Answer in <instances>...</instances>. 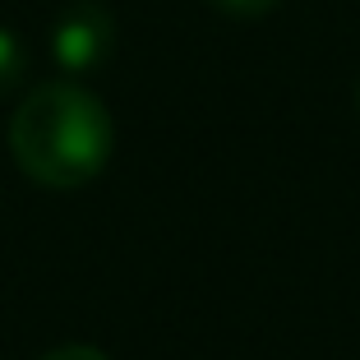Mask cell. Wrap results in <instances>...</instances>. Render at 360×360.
<instances>
[{
  "mask_svg": "<svg viewBox=\"0 0 360 360\" xmlns=\"http://www.w3.org/2000/svg\"><path fill=\"white\" fill-rule=\"evenodd\" d=\"M116 125L88 88L75 79L32 88L10 120V148L23 176L46 190H75L106 171Z\"/></svg>",
  "mask_w": 360,
  "mask_h": 360,
  "instance_id": "6da1fadb",
  "label": "cell"
},
{
  "mask_svg": "<svg viewBox=\"0 0 360 360\" xmlns=\"http://www.w3.org/2000/svg\"><path fill=\"white\" fill-rule=\"evenodd\" d=\"M116 46V19L97 0H75L65 5L60 19L51 23V60L65 75H88L111 56Z\"/></svg>",
  "mask_w": 360,
  "mask_h": 360,
  "instance_id": "7a4b0ae2",
  "label": "cell"
},
{
  "mask_svg": "<svg viewBox=\"0 0 360 360\" xmlns=\"http://www.w3.org/2000/svg\"><path fill=\"white\" fill-rule=\"evenodd\" d=\"M23 79V46L10 28H0V97H10Z\"/></svg>",
  "mask_w": 360,
  "mask_h": 360,
  "instance_id": "3957f363",
  "label": "cell"
},
{
  "mask_svg": "<svg viewBox=\"0 0 360 360\" xmlns=\"http://www.w3.org/2000/svg\"><path fill=\"white\" fill-rule=\"evenodd\" d=\"M217 10H226V14H236V19H255V14H268V10H277L282 0H212Z\"/></svg>",
  "mask_w": 360,
  "mask_h": 360,
  "instance_id": "277c9868",
  "label": "cell"
},
{
  "mask_svg": "<svg viewBox=\"0 0 360 360\" xmlns=\"http://www.w3.org/2000/svg\"><path fill=\"white\" fill-rule=\"evenodd\" d=\"M42 360H111V356L97 351V347H56V351H46Z\"/></svg>",
  "mask_w": 360,
  "mask_h": 360,
  "instance_id": "5b68a950",
  "label": "cell"
},
{
  "mask_svg": "<svg viewBox=\"0 0 360 360\" xmlns=\"http://www.w3.org/2000/svg\"><path fill=\"white\" fill-rule=\"evenodd\" d=\"M356 102H360V84H356Z\"/></svg>",
  "mask_w": 360,
  "mask_h": 360,
  "instance_id": "8992f818",
  "label": "cell"
}]
</instances>
